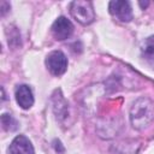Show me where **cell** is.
I'll use <instances>...</instances> for the list:
<instances>
[{
	"label": "cell",
	"instance_id": "8fae6325",
	"mask_svg": "<svg viewBox=\"0 0 154 154\" xmlns=\"http://www.w3.org/2000/svg\"><path fill=\"white\" fill-rule=\"evenodd\" d=\"M138 4H140V6H141L142 8H146V7L149 5V2H148V1H140Z\"/></svg>",
	"mask_w": 154,
	"mask_h": 154
},
{
	"label": "cell",
	"instance_id": "ba28073f",
	"mask_svg": "<svg viewBox=\"0 0 154 154\" xmlns=\"http://www.w3.org/2000/svg\"><path fill=\"white\" fill-rule=\"evenodd\" d=\"M53 102V111L58 119H64L67 116V102L63 97L60 90H55L52 97Z\"/></svg>",
	"mask_w": 154,
	"mask_h": 154
},
{
	"label": "cell",
	"instance_id": "9c48e42d",
	"mask_svg": "<svg viewBox=\"0 0 154 154\" xmlns=\"http://www.w3.org/2000/svg\"><path fill=\"white\" fill-rule=\"evenodd\" d=\"M1 124L4 130L6 131H14L18 128V123L14 120V118L11 114H7V113H4L1 116Z\"/></svg>",
	"mask_w": 154,
	"mask_h": 154
},
{
	"label": "cell",
	"instance_id": "8992f818",
	"mask_svg": "<svg viewBox=\"0 0 154 154\" xmlns=\"http://www.w3.org/2000/svg\"><path fill=\"white\" fill-rule=\"evenodd\" d=\"M8 153L10 154H34V147L25 136L19 135L11 142Z\"/></svg>",
	"mask_w": 154,
	"mask_h": 154
},
{
	"label": "cell",
	"instance_id": "6da1fadb",
	"mask_svg": "<svg viewBox=\"0 0 154 154\" xmlns=\"http://www.w3.org/2000/svg\"><path fill=\"white\" fill-rule=\"evenodd\" d=\"M154 118V105L148 97L137 99L130 109V120L135 129L143 130Z\"/></svg>",
	"mask_w": 154,
	"mask_h": 154
},
{
	"label": "cell",
	"instance_id": "3957f363",
	"mask_svg": "<svg viewBox=\"0 0 154 154\" xmlns=\"http://www.w3.org/2000/svg\"><path fill=\"white\" fill-rule=\"evenodd\" d=\"M46 65L51 73H53L54 76H60L67 69V58L63 52L54 51L48 54L46 59Z\"/></svg>",
	"mask_w": 154,
	"mask_h": 154
},
{
	"label": "cell",
	"instance_id": "5b68a950",
	"mask_svg": "<svg viewBox=\"0 0 154 154\" xmlns=\"http://www.w3.org/2000/svg\"><path fill=\"white\" fill-rule=\"evenodd\" d=\"M73 31V25L72 23L65 18V17H59L52 25V32L57 40H66L71 36Z\"/></svg>",
	"mask_w": 154,
	"mask_h": 154
},
{
	"label": "cell",
	"instance_id": "277c9868",
	"mask_svg": "<svg viewBox=\"0 0 154 154\" xmlns=\"http://www.w3.org/2000/svg\"><path fill=\"white\" fill-rule=\"evenodd\" d=\"M109 13L117 17L122 22H130L132 19V10L129 1H120L113 0L108 5Z\"/></svg>",
	"mask_w": 154,
	"mask_h": 154
},
{
	"label": "cell",
	"instance_id": "52a82bcc",
	"mask_svg": "<svg viewBox=\"0 0 154 154\" xmlns=\"http://www.w3.org/2000/svg\"><path fill=\"white\" fill-rule=\"evenodd\" d=\"M16 100L22 108L24 109L30 108L34 103V96L31 89L25 84L18 85L16 89Z\"/></svg>",
	"mask_w": 154,
	"mask_h": 154
},
{
	"label": "cell",
	"instance_id": "30bf717a",
	"mask_svg": "<svg viewBox=\"0 0 154 154\" xmlns=\"http://www.w3.org/2000/svg\"><path fill=\"white\" fill-rule=\"evenodd\" d=\"M142 52L144 53V55L149 58H154V36H149L148 38L144 40Z\"/></svg>",
	"mask_w": 154,
	"mask_h": 154
},
{
	"label": "cell",
	"instance_id": "7a4b0ae2",
	"mask_svg": "<svg viewBox=\"0 0 154 154\" xmlns=\"http://www.w3.org/2000/svg\"><path fill=\"white\" fill-rule=\"evenodd\" d=\"M70 12L72 17L81 24L88 25L95 19V12L91 1L76 0L70 4Z\"/></svg>",
	"mask_w": 154,
	"mask_h": 154
}]
</instances>
